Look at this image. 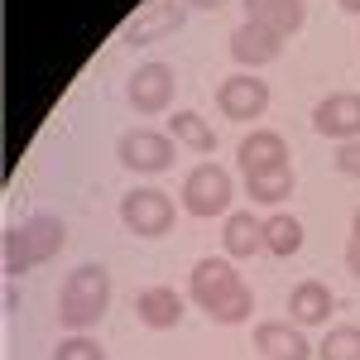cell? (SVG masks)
I'll list each match as a JSON object with an SVG mask.
<instances>
[{
  "label": "cell",
  "mask_w": 360,
  "mask_h": 360,
  "mask_svg": "<svg viewBox=\"0 0 360 360\" xmlns=\"http://www.w3.org/2000/svg\"><path fill=\"white\" fill-rule=\"evenodd\" d=\"M188 298H193L217 327H240L255 317V293L240 278V269L231 264V255H207L197 259L188 274Z\"/></svg>",
  "instance_id": "1"
},
{
  "label": "cell",
  "mask_w": 360,
  "mask_h": 360,
  "mask_svg": "<svg viewBox=\"0 0 360 360\" xmlns=\"http://www.w3.org/2000/svg\"><path fill=\"white\" fill-rule=\"evenodd\" d=\"M115 283L106 274V264H77L58 288V322L63 332H91L106 312H111Z\"/></svg>",
  "instance_id": "2"
},
{
  "label": "cell",
  "mask_w": 360,
  "mask_h": 360,
  "mask_svg": "<svg viewBox=\"0 0 360 360\" xmlns=\"http://www.w3.org/2000/svg\"><path fill=\"white\" fill-rule=\"evenodd\" d=\"M68 245V226L53 212H34L29 221H15L0 240V255H5V274H29L39 264H49L58 250Z\"/></svg>",
  "instance_id": "3"
},
{
  "label": "cell",
  "mask_w": 360,
  "mask_h": 360,
  "mask_svg": "<svg viewBox=\"0 0 360 360\" xmlns=\"http://www.w3.org/2000/svg\"><path fill=\"white\" fill-rule=\"evenodd\" d=\"M115 159H120L125 173L154 178V173H168L178 164V139L168 130H125L115 139Z\"/></svg>",
  "instance_id": "4"
},
{
  "label": "cell",
  "mask_w": 360,
  "mask_h": 360,
  "mask_svg": "<svg viewBox=\"0 0 360 360\" xmlns=\"http://www.w3.org/2000/svg\"><path fill=\"white\" fill-rule=\"evenodd\" d=\"M120 221L130 236L139 240H159L173 231L178 221V207H173V197L159 193V188H130V193L120 197Z\"/></svg>",
  "instance_id": "5"
},
{
  "label": "cell",
  "mask_w": 360,
  "mask_h": 360,
  "mask_svg": "<svg viewBox=\"0 0 360 360\" xmlns=\"http://www.w3.org/2000/svg\"><path fill=\"white\" fill-rule=\"evenodd\" d=\"M231 197H236V183H231V173L221 164H197L188 178H183V212L197 217V221H212V217H221L226 207H231Z\"/></svg>",
  "instance_id": "6"
},
{
  "label": "cell",
  "mask_w": 360,
  "mask_h": 360,
  "mask_svg": "<svg viewBox=\"0 0 360 360\" xmlns=\"http://www.w3.org/2000/svg\"><path fill=\"white\" fill-rule=\"evenodd\" d=\"M269 101H274V91H269V82H264L259 72H231V77H221V86H217V106H221V115L236 120V125L259 120V115L269 111Z\"/></svg>",
  "instance_id": "7"
},
{
  "label": "cell",
  "mask_w": 360,
  "mask_h": 360,
  "mask_svg": "<svg viewBox=\"0 0 360 360\" xmlns=\"http://www.w3.org/2000/svg\"><path fill=\"white\" fill-rule=\"evenodd\" d=\"M188 5L183 0H144L135 15H125V25H120V44H154V39H168V34H178L183 29V15Z\"/></svg>",
  "instance_id": "8"
},
{
  "label": "cell",
  "mask_w": 360,
  "mask_h": 360,
  "mask_svg": "<svg viewBox=\"0 0 360 360\" xmlns=\"http://www.w3.org/2000/svg\"><path fill=\"white\" fill-rule=\"evenodd\" d=\"M173 91H178V77H173L168 63H139L125 82V101L139 115H164L173 106Z\"/></svg>",
  "instance_id": "9"
},
{
  "label": "cell",
  "mask_w": 360,
  "mask_h": 360,
  "mask_svg": "<svg viewBox=\"0 0 360 360\" xmlns=\"http://www.w3.org/2000/svg\"><path fill=\"white\" fill-rule=\"evenodd\" d=\"M312 130L322 139H360V91H332L312 106Z\"/></svg>",
  "instance_id": "10"
},
{
  "label": "cell",
  "mask_w": 360,
  "mask_h": 360,
  "mask_svg": "<svg viewBox=\"0 0 360 360\" xmlns=\"http://www.w3.org/2000/svg\"><path fill=\"white\" fill-rule=\"evenodd\" d=\"M278 53H283V34H274L269 25L240 20V25L231 29V58L240 68H269Z\"/></svg>",
  "instance_id": "11"
},
{
  "label": "cell",
  "mask_w": 360,
  "mask_h": 360,
  "mask_svg": "<svg viewBox=\"0 0 360 360\" xmlns=\"http://www.w3.org/2000/svg\"><path fill=\"white\" fill-rule=\"evenodd\" d=\"M255 351H259V360H312V341L303 336L298 322H259Z\"/></svg>",
  "instance_id": "12"
},
{
  "label": "cell",
  "mask_w": 360,
  "mask_h": 360,
  "mask_svg": "<svg viewBox=\"0 0 360 360\" xmlns=\"http://www.w3.org/2000/svg\"><path fill=\"white\" fill-rule=\"evenodd\" d=\"M135 317L149 332H173L183 322V293L168 288V283H149V288H139V298H135Z\"/></svg>",
  "instance_id": "13"
},
{
  "label": "cell",
  "mask_w": 360,
  "mask_h": 360,
  "mask_svg": "<svg viewBox=\"0 0 360 360\" xmlns=\"http://www.w3.org/2000/svg\"><path fill=\"white\" fill-rule=\"evenodd\" d=\"M236 168L240 173H259V168H288V139L278 130H250L236 144Z\"/></svg>",
  "instance_id": "14"
},
{
  "label": "cell",
  "mask_w": 360,
  "mask_h": 360,
  "mask_svg": "<svg viewBox=\"0 0 360 360\" xmlns=\"http://www.w3.org/2000/svg\"><path fill=\"white\" fill-rule=\"evenodd\" d=\"M332 312H336V298L322 278H303L288 293V322H298V327H322V322H332Z\"/></svg>",
  "instance_id": "15"
},
{
  "label": "cell",
  "mask_w": 360,
  "mask_h": 360,
  "mask_svg": "<svg viewBox=\"0 0 360 360\" xmlns=\"http://www.w3.org/2000/svg\"><path fill=\"white\" fill-rule=\"evenodd\" d=\"M245 20L269 25L274 34H303L307 25V0H245Z\"/></svg>",
  "instance_id": "16"
},
{
  "label": "cell",
  "mask_w": 360,
  "mask_h": 360,
  "mask_svg": "<svg viewBox=\"0 0 360 360\" xmlns=\"http://www.w3.org/2000/svg\"><path fill=\"white\" fill-rule=\"evenodd\" d=\"M221 250L231 259H250L264 250V221L255 212H226V226H221Z\"/></svg>",
  "instance_id": "17"
},
{
  "label": "cell",
  "mask_w": 360,
  "mask_h": 360,
  "mask_svg": "<svg viewBox=\"0 0 360 360\" xmlns=\"http://www.w3.org/2000/svg\"><path fill=\"white\" fill-rule=\"evenodd\" d=\"M245 197L255 207H283L293 197V168H259L245 173Z\"/></svg>",
  "instance_id": "18"
},
{
  "label": "cell",
  "mask_w": 360,
  "mask_h": 360,
  "mask_svg": "<svg viewBox=\"0 0 360 360\" xmlns=\"http://www.w3.org/2000/svg\"><path fill=\"white\" fill-rule=\"evenodd\" d=\"M307 240L303 221L293 217V212H269L264 217V250L274 255V259H288V255H298Z\"/></svg>",
  "instance_id": "19"
},
{
  "label": "cell",
  "mask_w": 360,
  "mask_h": 360,
  "mask_svg": "<svg viewBox=\"0 0 360 360\" xmlns=\"http://www.w3.org/2000/svg\"><path fill=\"white\" fill-rule=\"evenodd\" d=\"M168 135L178 139L183 149H193V154H217V144H221V135H217L197 111H173L168 115Z\"/></svg>",
  "instance_id": "20"
},
{
  "label": "cell",
  "mask_w": 360,
  "mask_h": 360,
  "mask_svg": "<svg viewBox=\"0 0 360 360\" xmlns=\"http://www.w3.org/2000/svg\"><path fill=\"white\" fill-rule=\"evenodd\" d=\"M317 360H360V327L341 322L317 341Z\"/></svg>",
  "instance_id": "21"
},
{
  "label": "cell",
  "mask_w": 360,
  "mask_h": 360,
  "mask_svg": "<svg viewBox=\"0 0 360 360\" xmlns=\"http://www.w3.org/2000/svg\"><path fill=\"white\" fill-rule=\"evenodd\" d=\"M53 360H106V351H101V341H96V336L68 332V336L53 346Z\"/></svg>",
  "instance_id": "22"
},
{
  "label": "cell",
  "mask_w": 360,
  "mask_h": 360,
  "mask_svg": "<svg viewBox=\"0 0 360 360\" xmlns=\"http://www.w3.org/2000/svg\"><path fill=\"white\" fill-rule=\"evenodd\" d=\"M332 168L341 173V178H360V139H346V144H336Z\"/></svg>",
  "instance_id": "23"
},
{
  "label": "cell",
  "mask_w": 360,
  "mask_h": 360,
  "mask_svg": "<svg viewBox=\"0 0 360 360\" xmlns=\"http://www.w3.org/2000/svg\"><path fill=\"white\" fill-rule=\"evenodd\" d=\"M346 269L360 278V240H351V245H346Z\"/></svg>",
  "instance_id": "24"
},
{
  "label": "cell",
  "mask_w": 360,
  "mask_h": 360,
  "mask_svg": "<svg viewBox=\"0 0 360 360\" xmlns=\"http://www.w3.org/2000/svg\"><path fill=\"white\" fill-rule=\"evenodd\" d=\"M183 5H188V10H221L226 0H183Z\"/></svg>",
  "instance_id": "25"
},
{
  "label": "cell",
  "mask_w": 360,
  "mask_h": 360,
  "mask_svg": "<svg viewBox=\"0 0 360 360\" xmlns=\"http://www.w3.org/2000/svg\"><path fill=\"white\" fill-rule=\"evenodd\" d=\"M336 5H341L346 15H360V0H336Z\"/></svg>",
  "instance_id": "26"
},
{
  "label": "cell",
  "mask_w": 360,
  "mask_h": 360,
  "mask_svg": "<svg viewBox=\"0 0 360 360\" xmlns=\"http://www.w3.org/2000/svg\"><path fill=\"white\" fill-rule=\"evenodd\" d=\"M351 240H360V212H356V221H351Z\"/></svg>",
  "instance_id": "27"
}]
</instances>
